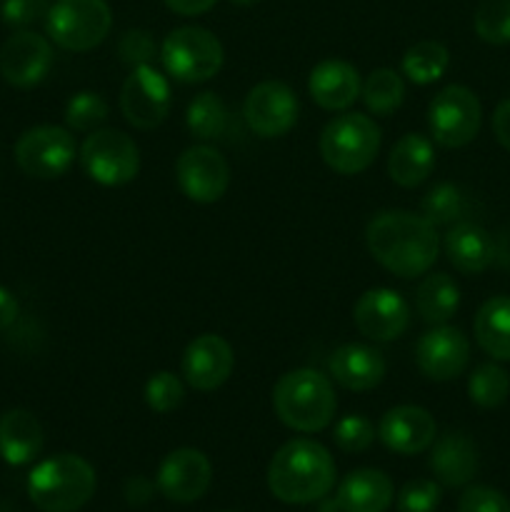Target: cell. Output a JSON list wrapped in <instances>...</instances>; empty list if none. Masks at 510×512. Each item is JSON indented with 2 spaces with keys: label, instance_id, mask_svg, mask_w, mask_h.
I'll return each instance as SVG.
<instances>
[{
  "label": "cell",
  "instance_id": "obj_27",
  "mask_svg": "<svg viewBox=\"0 0 510 512\" xmlns=\"http://www.w3.org/2000/svg\"><path fill=\"white\" fill-rule=\"evenodd\" d=\"M475 340L498 363H510V295H493L473 320Z\"/></svg>",
  "mask_w": 510,
  "mask_h": 512
},
{
  "label": "cell",
  "instance_id": "obj_9",
  "mask_svg": "<svg viewBox=\"0 0 510 512\" xmlns=\"http://www.w3.org/2000/svg\"><path fill=\"white\" fill-rule=\"evenodd\" d=\"M15 163L28 178L35 180H55L70 170V165L78 158V145H75L70 128L60 125H35L25 130L15 143Z\"/></svg>",
  "mask_w": 510,
  "mask_h": 512
},
{
  "label": "cell",
  "instance_id": "obj_8",
  "mask_svg": "<svg viewBox=\"0 0 510 512\" xmlns=\"http://www.w3.org/2000/svg\"><path fill=\"white\" fill-rule=\"evenodd\" d=\"M85 175L105 188H120L140 173V150L130 135L115 128H98L88 133L78 148Z\"/></svg>",
  "mask_w": 510,
  "mask_h": 512
},
{
  "label": "cell",
  "instance_id": "obj_39",
  "mask_svg": "<svg viewBox=\"0 0 510 512\" xmlns=\"http://www.w3.org/2000/svg\"><path fill=\"white\" fill-rule=\"evenodd\" d=\"M443 498V490L435 480H410L400 488L398 493V510L400 512H435Z\"/></svg>",
  "mask_w": 510,
  "mask_h": 512
},
{
  "label": "cell",
  "instance_id": "obj_43",
  "mask_svg": "<svg viewBox=\"0 0 510 512\" xmlns=\"http://www.w3.org/2000/svg\"><path fill=\"white\" fill-rule=\"evenodd\" d=\"M173 13L183 15V18H193V15L208 13L210 8H215L218 0H163Z\"/></svg>",
  "mask_w": 510,
  "mask_h": 512
},
{
  "label": "cell",
  "instance_id": "obj_15",
  "mask_svg": "<svg viewBox=\"0 0 510 512\" xmlns=\"http://www.w3.org/2000/svg\"><path fill=\"white\" fill-rule=\"evenodd\" d=\"M53 45L33 30H18L0 48V75L13 88H35L53 68Z\"/></svg>",
  "mask_w": 510,
  "mask_h": 512
},
{
  "label": "cell",
  "instance_id": "obj_7",
  "mask_svg": "<svg viewBox=\"0 0 510 512\" xmlns=\"http://www.w3.org/2000/svg\"><path fill=\"white\" fill-rule=\"evenodd\" d=\"M113 28V13L105 0H55L45 15L50 40L70 53L98 48Z\"/></svg>",
  "mask_w": 510,
  "mask_h": 512
},
{
  "label": "cell",
  "instance_id": "obj_24",
  "mask_svg": "<svg viewBox=\"0 0 510 512\" xmlns=\"http://www.w3.org/2000/svg\"><path fill=\"white\" fill-rule=\"evenodd\" d=\"M45 433L30 410L13 408L0 415V458L13 468L28 465L43 453Z\"/></svg>",
  "mask_w": 510,
  "mask_h": 512
},
{
  "label": "cell",
  "instance_id": "obj_23",
  "mask_svg": "<svg viewBox=\"0 0 510 512\" xmlns=\"http://www.w3.org/2000/svg\"><path fill=\"white\" fill-rule=\"evenodd\" d=\"M393 480L375 468L353 470L338 485L335 505L340 512H385L393 505Z\"/></svg>",
  "mask_w": 510,
  "mask_h": 512
},
{
  "label": "cell",
  "instance_id": "obj_35",
  "mask_svg": "<svg viewBox=\"0 0 510 512\" xmlns=\"http://www.w3.org/2000/svg\"><path fill=\"white\" fill-rule=\"evenodd\" d=\"M475 33L490 45H508L510 0H483L475 10Z\"/></svg>",
  "mask_w": 510,
  "mask_h": 512
},
{
  "label": "cell",
  "instance_id": "obj_12",
  "mask_svg": "<svg viewBox=\"0 0 510 512\" xmlns=\"http://www.w3.org/2000/svg\"><path fill=\"white\" fill-rule=\"evenodd\" d=\"M300 103L293 90L280 80H263L248 90L243 118L260 138H283L298 123Z\"/></svg>",
  "mask_w": 510,
  "mask_h": 512
},
{
  "label": "cell",
  "instance_id": "obj_38",
  "mask_svg": "<svg viewBox=\"0 0 510 512\" xmlns=\"http://www.w3.org/2000/svg\"><path fill=\"white\" fill-rule=\"evenodd\" d=\"M118 55L125 65L138 68V65H153V60L160 58V48L153 33L143 28H130L120 35Z\"/></svg>",
  "mask_w": 510,
  "mask_h": 512
},
{
  "label": "cell",
  "instance_id": "obj_17",
  "mask_svg": "<svg viewBox=\"0 0 510 512\" xmlns=\"http://www.w3.org/2000/svg\"><path fill=\"white\" fill-rule=\"evenodd\" d=\"M235 368V353L223 335L203 333L190 340L185 348L180 370L190 388L200 393H213L220 385L228 383Z\"/></svg>",
  "mask_w": 510,
  "mask_h": 512
},
{
  "label": "cell",
  "instance_id": "obj_18",
  "mask_svg": "<svg viewBox=\"0 0 510 512\" xmlns=\"http://www.w3.org/2000/svg\"><path fill=\"white\" fill-rule=\"evenodd\" d=\"M213 480L208 455L195 448H178L163 458L158 468V490L170 503L188 505L203 498Z\"/></svg>",
  "mask_w": 510,
  "mask_h": 512
},
{
  "label": "cell",
  "instance_id": "obj_45",
  "mask_svg": "<svg viewBox=\"0 0 510 512\" xmlns=\"http://www.w3.org/2000/svg\"><path fill=\"white\" fill-rule=\"evenodd\" d=\"M230 3H235V5H243V8H250V5H258L260 0H230Z\"/></svg>",
  "mask_w": 510,
  "mask_h": 512
},
{
  "label": "cell",
  "instance_id": "obj_6",
  "mask_svg": "<svg viewBox=\"0 0 510 512\" xmlns=\"http://www.w3.org/2000/svg\"><path fill=\"white\" fill-rule=\"evenodd\" d=\"M223 43L200 25H183L160 43V63L178 83L198 85L215 78L223 68Z\"/></svg>",
  "mask_w": 510,
  "mask_h": 512
},
{
  "label": "cell",
  "instance_id": "obj_42",
  "mask_svg": "<svg viewBox=\"0 0 510 512\" xmlns=\"http://www.w3.org/2000/svg\"><path fill=\"white\" fill-rule=\"evenodd\" d=\"M493 133H495V140H498V143L510 153V98H505L503 103L495 108Z\"/></svg>",
  "mask_w": 510,
  "mask_h": 512
},
{
  "label": "cell",
  "instance_id": "obj_11",
  "mask_svg": "<svg viewBox=\"0 0 510 512\" xmlns=\"http://www.w3.org/2000/svg\"><path fill=\"white\" fill-rule=\"evenodd\" d=\"M170 105H173L170 83L155 65L130 68V75L120 90V110L133 128H158L168 118Z\"/></svg>",
  "mask_w": 510,
  "mask_h": 512
},
{
  "label": "cell",
  "instance_id": "obj_3",
  "mask_svg": "<svg viewBox=\"0 0 510 512\" xmlns=\"http://www.w3.org/2000/svg\"><path fill=\"white\" fill-rule=\"evenodd\" d=\"M273 410L280 423L298 433H320L338 410L333 380L313 368L280 375L273 388Z\"/></svg>",
  "mask_w": 510,
  "mask_h": 512
},
{
  "label": "cell",
  "instance_id": "obj_20",
  "mask_svg": "<svg viewBox=\"0 0 510 512\" xmlns=\"http://www.w3.org/2000/svg\"><path fill=\"white\" fill-rule=\"evenodd\" d=\"M360 73L348 60H320L308 78V93L318 108L330 113H343L360 98Z\"/></svg>",
  "mask_w": 510,
  "mask_h": 512
},
{
  "label": "cell",
  "instance_id": "obj_26",
  "mask_svg": "<svg viewBox=\"0 0 510 512\" xmlns=\"http://www.w3.org/2000/svg\"><path fill=\"white\" fill-rule=\"evenodd\" d=\"M435 170L433 140L420 133H405L390 148L388 175L400 188H418Z\"/></svg>",
  "mask_w": 510,
  "mask_h": 512
},
{
  "label": "cell",
  "instance_id": "obj_10",
  "mask_svg": "<svg viewBox=\"0 0 510 512\" xmlns=\"http://www.w3.org/2000/svg\"><path fill=\"white\" fill-rule=\"evenodd\" d=\"M483 123L478 95L465 85H448L428 105L430 138L443 148H463L473 143Z\"/></svg>",
  "mask_w": 510,
  "mask_h": 512
},
{
  "label": "cell",
  "instance_id": "obj_30",
  "mask_svg": "<svg viewBox=\"0 0 510 512\" xmlns=\"http://www.w3.org/2000/svg\"><path fill=\"white\" fill-rule=\"evenodd\" d=\"M360 98H363L365 108L370 113L378 115V118H388L403 105L405 83L395 70L378 68L365 78L363 88H360Z\"/></svg>",
  "mask_w": 510,
  "mask_h": 512
},
{
  "label": "cell",
  "instance_id": "obj_22",
  "mask_svg": "<svg viewBox=\"0 0 510 512\" xmlns=\"http://www.w3.org/2000/svg\"><path fill=\"white\" fill-rule=\"evenodd\" d=\"M430 470L445 488H463L478 473V448L465 433H445L430 445Z\"/></svg>",
  "mask_w": 510,
  "mask_h": 512
},
{
  "label": "cell",
  "instance_id": "obj_40",
  "mask_svg": "<svg viewBox=\"0 0 510 512\" xmlns=\"http://www.w3.org/2000/svg\"><path fill=\"white\" fill-rule=\"evenodd\" d=\"M458 512H510V500L488 485H470L460 495Z\"/></svg>",
  "mask_w": 510,
  "mask_h": 512
},
{
  "label": "cell",
  "instance_id": "obj_25",
  "mask_svg": "<svg viewBox=\"0 0 510 512\" xmlns=\"http://www.w3.org/2000/svg\"><path fill=\"white\" fill-rule=\"evenodd\" d=\"M445 255L455 270L465 275H478L493 265L498 250L488 230L480 228L478 223L460 220L445 235Z\"/></svg>",
  "mask_w": 510,
  "mask_h": 512
},
{
  "label": "cell",
  "instance_id": "obj_16",
  "mask_svg": "<svg viewBox=\"0 0 510 512\" xmlns=\"http://www.w3.org/2000/svg\"><path fill=\"white\" fill-rule=\"evenodd\" d=\"M353 323L360 335L375 343H390L405 335L410 325V305L390 288H370L355 300Z\"/></svg>",
  "mask_w": 510,
  "mask_h": 512
},
{
  "label": "cell",
  "instance_id": "obj_33",
  "mask_svg": "<svg viewBox=\"0 0 510 512\" xmlns=\"http://www.w3.org/2000/svg\"><path fill=\"white\" fill-rule=\"evenodd\" d=\"M465 213V195L458 185L453 183H440L435 188H430L423 195V203H420V215H423L428 223L438 225H453L460 223Z\"/></svg>",
  "mask_w": 510,
  "mask_h": 512
},
{
  "label": "cell",
  "instance_id": "obj_37",
  "mask_svg": "<svg viewBox=\"0 0 510 512\" xmlns=\"http://www.w3.org/2000/svg\"><path fill=\"white\" fill-rule=\"evenodd\" d=\"M333 440L343 453H363L373 445L375 425L365 415H345L335 423Z\"/></svg>",
  "mask_w": 510,
  "mask_h": 512
},
{
  "label": "cell",
  "instance_id": "obj_28",
  "mask_svg": "<svg viewBox=\"0 0 510 512\" xmlns=\"http://www.w3.org/2000/svg\"><path fill=\"white\" fill-rule=\"evenodd\" d=\"M460 308V288L450 275L430 273L415 290V310L428 325H445Z\"/></svg>",
  "mask_w": 510,
  "mask_h": 512
},
{
  "label": "cell",
  "instance_id": "obj_36",
  "mask_svg": "<svg viewBox=\"0 0 510 512\" xmlns=\"http://www.w3.org/2000/svg\"><path fill=\"white\" fill-rule=\"evenodd\" d=\"M145 403L155 413H173L175 408H180L185 400V385L170 370H160V373L150 375L148 383H145Z\"/></svg>",
  "mask_w": 510,
  "mask_h": 512
},
{
  "label": "cell",
  "instance_id": "obj_19",
  "mask_svg": "<svg viewBox=\"0 0 510 512\" xmlns=\"http://www.w3.org/2000/svg\"><path fill=\"white\" fill-rule=\"evenodd\" d=\"M435 435V418L420 405H395L378 423V438L398 455L425 453L435 443Z\"/></svg>",
  "mask_w": 510,
  "mask_h": 512
},
{
  "label": "cell",
  "instance_id": "obj_4",
  "mask_svg": "<svg viewBox=\"0 0 510 512\" xmlns=\"http://www.w3.org/2000/svg\"><path fill=\"white\" fill-rule=\"evenodd\" d=\"M93 465L73 453H60L35 465L28 475V498L43 512H78L95 495Z\"/></svg>",
  "mask_w": 510,
  "mask_h": 512
},
{
  "label": "cell",
  "instance_id": "obj_21",
  "mask_svg": "<svg viewBox=\"0 0 510 512\" xmlns=\"http://www.w3.org/2000/svg\"><path fill=\"white\" fill-rule=\"evenodd\" d=\"M330 380L353 393H368L385 378V358L380 350L363 343H348L328 358Z\"/></svg>",
  "mask_w": 510,
  "mask_h": 512
},
{
  "label": "cell",
  "instance_id": "obj_5",
  "mask_svg": "<svg viewBox=\"0 0 510 512\" xmlns=\"http://www.w3.org/2000/svg\"><path fill=\"white\" fill-rule=\"evenodd\" d=\"M380 150V128L363 113L343 110L320 133V155L340 175H358L375 163Z\"/></svg>",
  "mask_w": 510,
  "mask_h": 512
},
{
  "label": "cell",
  "instance_id": "obj_2",
  "mask_svg": "<svg viewBox=\"0 0 510 512\" xmlns=\"http://www.w3.org/2000/svg\"><path fill=\"white\" fill-rule=\"evenodd\" d=\"M335 485V460L320 443L308 438L288 440L273 455L268 488L285 505L318 503Z\"/></svg>",
  "mask_w": 510,
  "mask_h": 512
},
{
  "label": "cell",
  "instance_id": "obj_41",
  "mask_svg": "<svg viewBox=\"0 0 510 512\" xmlns=\"http://www.w3.org/2000/svg\"><path fill=\"white\" fill-rule=\"evenodd\" d=\"M43 15H48L45 0H0V20L8 28L23 30Z\"/></svg>",
  "mask_w": 510,
  "mask_h": 512
},
{
  "label": "cell",
  "instance_id": "obj_29",
  "mask_svg": "<svg viewBox=\"0 0 510 512\" xmlns=\"http://www.w3.org/2000/svg\"><path fill=\"white\" fill-rule=\"evenodd\" d=\"M400 68L410 83L430 85L448 73L450 50L440 40H420L405 50Z\"/></svg>",
  "mask_w": 510,
  "mask_h": 512
},
{
  "label": "cell",
  "instance_id": "obj_1",
  "mask_svg": "<svg viewBox=\"0 0 510 512\" xmlns=\"http://www.w3.org/2000/svg\"><path fill=\"white\" fill-rule=\"evenodd\" d=\"M370 255L398 278L425 275L438 260L440 238L433 223L408 210H385L365 228Z\"/></svg>",
  "mask_w": 510,
  "mask_h": 512
},
{
  "label": "cell",
  "instance_id": "obj_34",
  "mask_svg": "<svg viewBox=\"0 0 510 512\" xmlns=\"http://www.w3.org/2000/svg\"><path fill=\"white\" fill-rule=\"evenodd\" d=\"M110 108L95 90H80L65 105V125L78 133H93L108 120Z\"/></svg>",
  "mask_w": 510,
  "mask_h": 512
},
{
  "label": "cell",
  "instance_id": "obj_13",
  "mask_svg": "<svg viewBox=\"0 0 510 512\" xmlns=\"http://www.w3.org/2000/svg\"><path fill=\"white\" fill-rule=\"evenodd\" d=\"M175 180L183 195L193 203H218L230 185V165L223 153L210 145H193L183 150L175 163Z\"/></svg>",
  "mask_w": 510,
  "mask_h": 512
},
{
  "label": "cell",
  "instance_id": "obj_44",
  "mask_svg": "<svg viewBox=\"0 0 510 512\" xmlns=\"http://www.w3.org/2000/svg\"><path fill=\"white\" fill-rule=\"evenodd\" d=\"M18 315H20L18 300H15V295L10 293L8 288L0 285V333H5V330L18 320Z\"/></svg>",
  "mask_w": 510,
  "mask_h": 512
},
{
  "label": "cell",
  "instance_id": "obj_14",
  "mask_svg": "<svg viewBox=\"0 0 510 512\" xmlns=\"http://www.w3.org/2000/svg\"><path fill=\"white\" fill-rule=\"evenodd\" d=\"M470 360V343L465 333L453 325H433L420 335L415 345V363L420 373L435 383H448L463 375Z\"/></svg>",
  "mask_w": 510,
  "mask_h": 512
},
{
  "label": "cell",
  "instance_id": "obj_32",
  "mask_svg": "<svg viewBox=\"0 0 510 512\" xmlns=\"http://www.w3.org/2000/svg\"><path fill=\"white\" fill-rule=\"evenodd\" d=\"M468 395L478 408H500L510 395V375L498 363L478 365L468 380Z\"/></svg>",
  "mask_w": 510,
  "mask_h": 512
},
{
  "label": "cell",
  "instance_id": "obj_31",
  "mask_svg": "<svg viewBox=\"0 0 510 512\" xmlns=\"http://www.w3.org/2000/svg\"><path fill=\"white\" fill-rule=\"evenodd\" d=\"M185 125L198 140H215L228 128V108L220 95L205 90L190 100L188 110H185Z\"/></svg>",
  "mask_w": 510,
  "mask_h": 512
}]
</instances>
